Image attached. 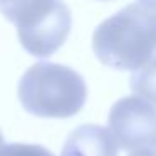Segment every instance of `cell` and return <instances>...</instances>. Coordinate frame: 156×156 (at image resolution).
Returning <instances> with one entry per match:
<instances>
[{
  "label": "cell",
  "mask_w": 156,
  "mask_h": 156,
  "mask_svg": "<svg viewBox=\"0 0 156 156\" xmlns=\"http://www.w3.org/2000/svg\"><path fill=\"white\" fill-rule=\"evenodd\" d=\"M4 136H2V133H0V149H2V146H4Z\"/></svg>",
  "instance_id": "11"
},
{
  "label": "cell",
  "mask_w": 156,
  "mask_h": 156,
  "mask_svg": "<svg viewBox=\"0 0 156 156\" xmlns=\"http://www.w3.org/2000/svg\"><path fill=\"white\" fill-rule=\"evenodd\" d=\"M109 133L124 151H156V108L138 96L114 102L108 118Z\"/></svg>",
  "instance_id": "4"
},
{
  "label": "cell",
  "mask_w": 156,
  "mask_h": 156,
  "mask_svg": "<svg viewBox=\"0 0 156 156\" xmlns=\"http://www.w3.org/2000/svg\"><path fill=\"white\" fill-rule=\"evenodd\" d=\"M0 156H54L47 148L39 144H24V143H12L4 144L0 149Z\"/></svg>",
  "instance_id": "7"
},
{
  "label": "cell",
  "mask_w": 156,
  "mask_h": 156,
  "mask_svg": "<svg viewBox=\"0 0 156 156\" xmlns=\"http://www.w3.org/2000/svg\"><path fill=\"white\" fill-rule=\"evenodd\" d=\"M92 51L104 66L136 71L156 52V9L129 4L98 25Z\"/></svg>",
  "instance_id": "1"
},
{
  "label": "cell",
  "mask_w": 156,
  "mask_h": 156,
  "mask_svg": "<svg viewBox=\"0 0 156 156\" xmlns=\"http://www.w3.org/2000/svg\"><path fill=\"white\" fill-rule=\"evenodd\" d=\"M0 12L15 24L22 47L41 59L61 49L72 27L71 10L62 0H17Z\"/></svg>",
  "instance_id": "3"
},
{
  "label": "cell",
  "mask_w": 156,
  "mask_h": 156,
  "mask_svg": "<svg viewBox=\"0 0 156 156\" xmlns=\"http://www.w3.org/2000/svg\"><path fill=\"white\" fill-rule=\"evenodd\" d=\"M129 86L138 98L156 106V55L133 72Z\"/></svg>",
  "instance_id": "6"
},
{
  "label": "cell",
  "mask_w": 156,
  "mask_h": 156,
  "mask_svg": "<svg viewBox=\"0 0 156 156\" xmlns=\"http://www.w3.org/2000/svg\"><path fill=\"white\" fill-rule=\"evenodd\" d=\"M129 156H156V151H151V149H139V151L131 153Z\"/></svg>",
  "instance_id": "8"
},
{
  "label": "cell",
  "mask_w": 156,
  "mask_h": 156,
  "mask_svg": "<svg viewBox=\"0 0 156 156\" xmlns=\"http://www.w3.org/2000/svg\"><path fill=\"white\" fill-rule=\"evenodd\" d=\"M61 156H118V144L109 129L84 124L67 136Z\"/></svg>",
  "instance_id": "5"
},
{
  "label": "cell",
  "mask_w": 156,
  "mask_h": 156,
  "mask_svg": "<svg viewBox=\"0 0 156 156\" xmlns=\"http://www.w3.org/2000/svg\"><path fill=\"white\" fill-rule=\"evenodd\" d=\"M19 99L27 112L39 118H71L82 109L87 87L74 69L54 62H37L19 82Z\"/></svg>",
  "instance_id": "2"
},
{
  "label": "cell",
  "mask_w": 156,
  "mask_h": 156,
  "mask_svg": "<svg viewBox=\"0 0 156 156\" xmlns=\"http://www.w3.org/2000/svg\"><path fill=\"white\" fill-rule=\"evenodd\" d=\"M15 0H0V10L2 9H5V7H9L10 4H14Z\"/></svg>",
  "instance_id": "10"
},
{
  "label": "cell",
  "mask_w": 156,
  "mask_h": 156,
  "mask_svg": "<svg viewBox=\"0 0 156 156\" xmlns=\"http://www.w3.org/2000/svg\"><path fill=\"white\" fill-rule=\"evenodd\" d=\"M143 5H148V7H153L156 9V0H139Z\"/></svg>",
  "instance_id": "9"
}]
</instances>
